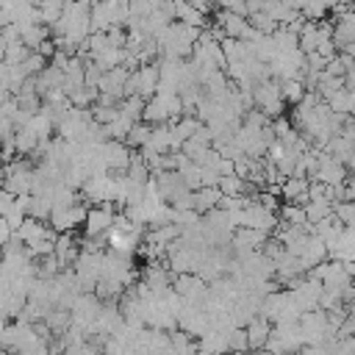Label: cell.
I'll use <instances>...</instances> for the list:
<instances>
[{
    "mask_svg": "<svg viewBox=\"0 0 355 355\" xmlns=\"http://www.w3.org/2000/svg\"><path fill=\"white\" fill-rule=\"evenodd\" d=\"M252 105H255L258 111H263L269 119L283 116L286 100H283V94H280V83L272 80V78L258 80V83L252 86Z\"/></svg>",
    "mask_w": 355,
    "mask_h": 355,
    "instance_id": "cell-1",
    "label": "cell"
},
{
    "mask_svg": "<svg viewBox=\"0 0 355 355\" xmlns=\"http://www.w3.org/2000/svg\"><path fill=\"white\" fill-rule=\"evenodd\" d=\"M31 186H33V169L14 158V161H6V175H3V189H8L14 197L17 194H31Z\"/></svg>",
    "mask_w": 355,
    "mask_h": 355,
    "instance_id": "cell-2",
    "label": "cell"
},
{
    "mask_svg": "<svg viewBox=\"0 0 355 355\" xmlns=\"http://www.w3.org/2000/svg\"><path fill=\"white\" fill-rule=\"evenodd\" d=\"M86 214H89V205H83V202H72L67 208H53L50 225L55 233H72L75 227H80L86 222Z\"/></svg>",
    "mask_w": 355,
    "mask_h": 355,
    "instance_id": "cell-3",
    "label": "cell"
},
{
    "mask_svg": "<svg viewBox=\"0 0 355 355\" xmlns=\"http://www.w3.org/2000/svg\"><path fill=\"white\" fill-rule=\"evenodd\" d=\"M114 216H116V214H114L111 202H103V205L89 208L86 222H83L86 236H89V239H94V236H105V233L111 230V225H114Z\"/></svg>",
    "mask_w": 355,
    "mask_h": 355,
    "instance_id": "cell-4",
    "label": "cell"
},
{
    "mask_svg": "<svg viewBox=\"0 0 355 355\" xmlns=\"http://www.w3.org/2000/svg\"><path fill=\"white\" fill-rule=\"evenodd\" d=\"M100 155H103V161H105V166H108L111 172H122V169H128L133 150H130L125 141L105 139V141L100 144Z\"/></svg>",
    "mask_w": 355,
    "mask_h": 355,
    "instance_id": "cell-5",
    "label": "cell"
},
{
    "mask_svg": "<svg viewBox=\"0 0 355 355\" xmlns=\"http://www.w3.org/2000/svg\"><path fill=\"white\" fill-rule=\"evenodd\" d=\"M172 288H175V291L183 297V302H197V300H202V297L208 294V288H205V280H202L197 272H186V275H178Z\"/></svg>",
    "mask_w": 355,
    "mask_h": 355,
    "instance_id": "cell-6",
    "label": "cell"
},
{
    "mask_svg": "<svg viewBox=\"0 0 355 355\" xmlns=\"http://www.w3.org/2000/svg\"><path fill=\"white\" fill-rule=\"evenodd\" d=\"M130 75H133V83H136V94L150 100L158 89V64H141Z\"/></svg>",
    "mask_w": 355,
    "mask_h": 355,
    "instance_id": "cell-7",
    "label": "cell"
},
{
    "mask_svg": "<svg viewBox=\"0 0 355 355\" xmlns=\"http://www.w3.org/2000/svg\"><path fill=\"white\" fill-rule=\"evenodd\" d=\"M280 197H283L286 202L305 205V202H308V178H297V175L286 178V180L280 183Z\"/></svg>",
    "mask_w": 355,
    "mask_h": 355,
    "instance_id": "cell-8",
    "label": "cell"
},
{
    "mask_svg": "<svg viewBox=\"0 0 355 355\" xmlns=\"http://www.w3.org/2000/svg\"><path fill=\"white\" fill-rule=\"evenodd\" d=\"M244 330H247V347L250 349H263V344H266V338L272 333V322L263 319V316H255V319H250L244 324Z\"/></svg>",
    "mask_w": 355,
    "mask_h": 355,
    "instance_id": "cell-9",
    "label": "cell"
},
{
    "mask_svg": "<svg viewBox=\"0 0 355 355\" xmlns=\"http://www.w3.org/2000/svg\"><path fill=\"white\" fill-rule=\"evenodd\" d=\"M47 233H53V227H47L42 219H36V216H25L22 219V225L14 230V239H19L22 244H31V241H36V239H42V236H47Z\"/></svg>",
    "mask_w": 355,
    "mask_h": 355,
    "instance_id": "cell-10",
    "label": "cell"
},
{
    "mask_svg": "<svg viewBox=\"0 0 355 355\" xmlns=\"http://www.w3.org/2000/svg\"><path fill=\"white\" fill-rule=\"evenodd\" d=\"M17 31H19V42H22L28 50H39V44L50 39V28H47L44 22H31V25H22V28H17Z\"/></svg>",
    "mask_w": 355,
    "mask_h": 355,
    "instance_id": "cell-11",
    "label": "cell"
},
{
    "mask_svg": "<svg viewBox=\"0 0 355 355\" xmlns=\"http://www.w3.org/2000/svg\"><path fill=\"white\" fill-rule=\"evenodd\" d=\"M219 197H222V191H219L216 186H202V189L191 191V208L202 216V214H208L211 208L219 205Z\"/></svg>",
    "mask_w": 355,
    "mask_h": 355,
    "instance_id": "cell-12",
    "label": "cell"
},
{
    "mask_svg": "<svg viewBox=\"0 0 355 355\" xmlns=\"http://www.w3.org/2000/svg\"><path fill=\"white\" fill-rule=\"evenodd\" d=\"M169 3H172V0H169ZM172 6H175V19H178V22H183V25H189V28H205V14H202L200 8H194L189 0H175Z\"/></svg>",
    "mask_w": 355,
    "mask_h": 355,
    "instance_id": "cell-13",
    "label": "cell"
},
{
    "mask_svg": "<svg viewBox=\"0 0 355 355\" xmlns=\"http://www.w3.org/2000/svg\"><path fill=\"white\" fill-rule=\"evenodd\" d=\"M333 6H336V0H305V6L300 8V14L308 22H319V19H324L333 11Z\"/></svg>",
    "mask_w": 355,
    "mask_h": 355,
    "instance_id": "cell-14",
    "label": "cell"
},
{
    "mask_svg": "<svg viewBox=\"0 0 355 355\" xmlns=\"http://www.w3.org/2000/svg\"><path fill=\"white\" fill-rule=\"evenodd\" d=\"M92 61H94L103 72H108V69H114V67H122V61H125V47H105V50L97 53Z\"/></svg>",
    "mask_w": 355,
    "mask_h": 355,
    "instance_id": "cell-15",
    "label": "cell"
},
{
    "mask_svg": "<svg viewBox=\"0 0 355 355\" xmlns=\"http://www.w3.org/2000/svg\"><path fill=\"white\" fill-rule=\"evenodd\" d=\"M216 189H219L222 194H230V197H241V194L250 189V183H247L244 178H239L236 172H227V175H222V178H219Z\"/></svg>",
    "mask_w": 355,
    "mask_h": 355,
    "instance_id": "cell-16",
    "label": "cell"
},
{
    "mask_svg": "<svg viewBox=\"0 0 355 355\" xmlns=\"http://www.w3.org/2000/svg\"><path fill=\"white\" fill-rule=\"evenodd\" d=\"M64 6H67V0H42V3L36 6V11H39V22H44V25L50 28L53 22H58Z\"/></svg>",
    "mask_w": 355,
    "mask_h": 355,
    "instance_id": "cell-17",
    "label": "cell"
},
{
    "mask_svg": "<svg viewBox=\"0 0 355 355\" xmlns=\"http://www.w3.org/2000/svg\"><path fill=\"white\" fill-rule=\"evenodd\" d=\"M302 208H305V219L311 225H316V222H322L333 214V202H327V200H308Z\"/></svg>",
    "mask_w": 355,
    "mask_h": 355,
    "instance_id": "cell-18",
    "label": "cell"
},
{
    "mask_svg": "<svg viewBox=\"0 0 355 355\" xmlns=\"http://www.w3.org/2000/svg\"><path fill=\"white\" fill-rule=\"evenodd\" d=\"M280 94L286 103H300L305 97V83L300 78H286L280 80Z\"/></svg>",
    "mask_w": 355,
    "mask_h": 355,
    "instance_id": "cell-19",
    "label": "cell"
},
{
    "mask_svg": "<svg viewBox=\"0 0 355 355\" xmlns=\"http://www.w3.org/2000/svg\"><path fill=\"white\" fill-rule=\"evenodd\" d=\"M147 139H150V125L147 122H133L130 130H128V136H125V144L130 150H139V147L147 144Z\"/></svg>",
    "mask_w": 355,
    "mask_h": 355,
    "instance_id": "cell-20",
    "label": "cell"
},
{
    "mask_svg": "<svg viewBox=\"0 0 355 355\" xmlns=\"http://www.w3.org/2000/svg\"><path fill=\"white\" fill-rule=\"evenodd\" d=\"M280 219H283V225H294V227L308 225V219H305V208L297 205V202H286V205L280 208Z\"/></svg>",
    "mask_w": 355,
    "mask_h": 355,
    "instance_id": "cell-21",
    "label": "cell"
},
{
    "mask_svg": "<svg viewBox=\"0 0 355 355\" xmlns=\"http://www.w3.org/2000/svg\"><path fill=\"white\" fill-rule=\"evenodd\" d=\"M333 216H336L344 227H355V202H352V200L333 202Z\"/></svg>",
    "mask_w": 355,
    "mask_h": 355,
    "instance_id": "cell-22",
    "label": "cell"
},
{
    "mask_svg": "<svg viewBox=\"0 0 355 355\" xmlns=\"http://www.w3.org/2000/svg\"><path fill=\"white\" fill-rule=\"evenodd\" d=\"M31 50L17 39V42H11V44H6V50H3V55H0V61H6V64H22L25 61V55H28Z\"/></svg>",
    "mask_w": 355,
    "mask_h": 355,
    "instance_id": "cell-23",
    "label": "cell"
},
{
    "mask_svg": "<svg viewBox=\"0 0 355 355\" xmlns=\"http://www.w3.org/2000/svg\"><path fill=\"white\" fill-rule=\"evenodd\" d=\"M44 67H47V58H44L42 53H36V50H31V53L25 55V61H22V69H25L28 78H36Z\"/></svg>",
    "mask_w": 355,
    "mask_h": 355,
    "instance_id": "cell-24",
    "label": "cell"
},
{
    "mask_svg": "<svg viewBox=\"0 0 355 355\" xmlns=\"http://www.w3.org/2000/svg\"><path fill=\"white\" fill-rule=\"evenodd\" d=\"M227 349H230V352H244V349H250V347H247V330H244V327H230V330H227Z\"/></svg>",
    "mask_w": 355,
    "mask_h": 355,
    "instance_id": "cell-25",
    "label": "cell"
},
{
    "mask_svg": "<svg viewBox=\"0 0 355 355\" xmlns=\"http://www.w3.org/2000/svg\"><path fill=\"white\" fill-rule=\"evenodd\" d=\"M222 11H236V14H244L247 17V0H214Z\"/></svg>",
    "mask_w": 355,
    "mask_h": 355,
    "instance_id": "cell-26",
    "label": "cell"
},
{
    "mask_svg": "<svg viewBox=\"0 0 355 355\" xmlns=\"http://www.w3.org/2000/svg\"><path fill=\"white\" fill-rule=\"evenodd\" d=\"M11 236H14V230H11V227H8V222L0 216V250L8 244V239H11Z\"/></svg>",
    "mask_w": 355,
    "mask_h": 355,
    "instance_id": "cell-27",
    "label": "cell"
},
{
    "mask_svg": "<svg viewBox=\"0 0 355 355\" xmlns=\"http://www.w3.org/2000/svg\"><path fill=\"white\" fill-rule=\"evenodd\" d=\"M347 200H352V202H355V180L347 186Z\"/></svg>",
    "mask_w": 355,
    "mask_h": 355,
    "instance_id": "cell-28",
    "label": "cell"
},
{
    "mask_svg": "<svg viewBox=\"0 0 355 355\" xmlns=\"http://www.w3.org/2000/svg\"><path fill=\"white\" fill-rule=\"evenodd\" d=\"M3 175H6V161L0 158V183H3Z\"/></svg>",
    "mask_w": 355,
    "mask_h": 355,
    "instance_id": "cell-29",
    "label": "cell"
},
{
    "mask_svg": "<svg viewBox=\"0 0 355 355\" xmlns=\"http://www.w3.org/2000/svg\"><path fill=\"white\" fill-rule=\"evenodd\" d=\"M25 3H31V6H39V3H42V0H25Z\"/></svg>",
    "mask_w": 355,
    "mask_h": 355,
    "instance_id": "cell-30",
    "label": "cell"
}]
</instances>
